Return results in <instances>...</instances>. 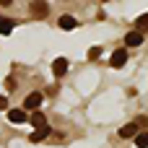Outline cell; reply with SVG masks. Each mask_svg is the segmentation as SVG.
I'll list each match as a JSON object with an SVG mask.
<instances>
[{
  "label": "cell",
  "instance_id": "3957f363",
  "mask_svg": "<svg viewBox=\"0 0 148 148\" xmlns=\"http://www.w3.org/2000/svg\"><path fill=\"white\" fill-rule=\"evenodd\" d=\"M52 73H55V78H62V75L68 73V60H65V57H57V60L52 62Z\"/></svg>",
  "mask_w": 148,
  "mask_h": 148
},
{
  "label": "cell",
  "instance_id": "9c48e42d",
  "mask_svg": "<svg viewBox=\"0 0 148 148\" xmlns=\"http://www.w3.org/2000/svg\"><path fill=\"white\" fill-rule=\"evenodd\" d=\"M135 135H138V125H135V122L120 127V138H135Z\"/></svg>",
  "mask_w": 148,
  "mask_h": 148
},
{
  "label": "cell",
  "instance_id": "8fae6325",
  "mask_svg": "<svg viewBox=\"0 0 148 148\" xmlns=\"http://www.w3.org/2000/svg\"><path fill=\"white\" fill-rule=\"evenodd\" d=\"M31 125H34L36 130H39V127H47V117H44L42 112H34V114H31Z\"/></svg>",
  "mask_w": 148,
  "mask_h": 148
},
{
  "label": "cell",
  "instance_id": "8992f818",
  "mask_svg": "<svg viewBox=\"0 0 148 148\" xmlns=\"http://www.w3.org/2000/svg\"><path fill=\"white\" fill-rule=\"evenodd\" d=\"M57 23H60V29H65V31H73V29L78 26V21H75L73 16H60V21H57Z\"/></svg>",
  "mask_w": 148,
  "mask_h": 148
},
{
  "label": "cell",
  "instance_id": "9a60e30c",
  "mask_svg": "<svg viewBox=\"0 0 148 148\" xmlns=\"http://www.w3.org/2000/svg\"><path fill=\"white\" fill-rule=\"evenodd\" d=\"M135 125H138V130H140V127H146V125H148V117H146V114H143V117H138V120H135Z\"/></svg>",
  "mask_w": 148,
  "mask_h": 148
},
{
  "label": "cell",
  "instance_id": "30bf717a",
  "mask_svg": "<svg viewBox=\"0 0 148 148\" xmlns=\"http://www.w3.org/2000/svg\"><path fill=\"white\" fill-rule=\"evenodd\" d=\"M135 31H138V34H146V31H148V13L135 18Z\"/></svg>",
  "mask_w": 148,
  "mask_h": 148
},
{
  "label": "cell",
  "instance_id": "2e32d148",
  "mask_svg": "<svg viewBox=\"0 0 148 148\" xmlns=\"http://www.w3.org/2000/svg\"><path fill=\"white\" fill-rule=\"evenodd\" d=\"M3 109H8V99H5V96H0V112H3Z\"/></svg>",
  "mask_w": 148,
  "mask_h": 148
},
{
  "label": "cell",
  "instance_id": "52a82bcc",
  "mask_svg": "<svg viewBox=\"0 0 148 148\" xmlns=\"http://www.w3.org/2000/svg\"><path fill=\"white\" fill-rule=\"evenodd\" d=\"M125 44H127V47H140V44H143V34H138V31H130V34L125 36Z\"/></svg>",
  "mask_w": 148,
  "mask_h": 148
},
{
  "label": "cell",
  "instance_id": "277c9868",
  "mask_svg": "<svg viewBox=\"0 0 148 148\" xmlns=\"http://www.w3.org/2000/svg\"><path fill=\"white\" fill-rule=\"evenodd\" d=\"M31 13H34L36 18H44V16L49 13V5H47V3H42V0H39V3H31Z\"/></svg>",
  "mask_w": 148,
  "mask_h": 148
},
{
  "label": "cell",
  "instance_id": "ba28073f",
  "mask_svg": "<svg viewBox=\"0 0 148 148\" xmlns=\"http://www.w3.org/2000/svg\"><path fill=\"white\" fill-rule=\"evenodd\" d=\"M49 133H52V130H49V125H47V127H39V130H34V133L29 135V140H31V143H39V140H44Z\"/></svg>",
  "mask_w": 148,
  "mask_h": 148
},
{
  "label": "cell",
  "instance_id": "6da1fadb",
  "mask_svg": "<svg viewBox=\"0 0 148 148\" xmlns=\"http://www.w3.org/2000/svg\"><path fill=\"white\" fill-rule=\"evenodd\" d=\"M44 101V94L42 91H34L23 99V109H31V112H39V104Z\"/></svg>",
  "mask_w": 148,
  "mask_h": 148
},
{
  "label": "cell",
  "instance_id": "7c38bea8",
  "mask_svg": "<svg viewBox=\"0 0 148 148\" xmlns=\"http://www.w3.org/2000/svg\"><path fill=\"white\" fill-rule=\"evenodd\" d=\"M13 26H16L13 18H0V34H3V36H8V34L13 31Z\"/></svg>",
  "mask_w": 148,
  "mask_h": 148
},
{
  "label": "cell",
  "instance_id": "7a4b0ae2",
  "mask_svg": "<svg viewBox=\"0 0 148 148\" xmlns=\"http://www.w3.org/2000/svg\"><path fill=\"white\" fill-rule=\"evenodd\" d=\"M125 62H127V49H114V55H112L109 65L120 70V68H125Z\"/></svg>",
  "mask_w": 148,
  "mask_h": 148
},
{
  "label": "cell",
  "instance_id": "5b68a950",
  "mask_svg": "<svg viewBox=\"0 0 148 148\" xmlns=\"http://www.w3.org/2000/svg\"><path fill=\"white\" fill-rule=\"evenodd\" d=\"M8 120L13 125H21V122H26V112L23 109H8Z\"/></svg>",
  "mask_w": 148,
  "mask_h": 148
},
{
  "label": "cell",
  "instance_id": "5bb4252c",
  "mask_svg": "<svg viewBox=\"0 0 148 148\" xmlns=\"http://www.w3.org/2000/svg\"><path fill=\"white\" fill-rule=\"evenodd\" d=\"M99 55H101V47H91L88 49V60H99Z\"/></svg>",
  "mask_w": 148,
  "mask_h": 148
},
{
  "label": "cell",
  "instance_id": "4fadbf2b",
  "mask_svg": "<svg viewBox=\"0 0 148 148\" xmlns=\"http://www.w3.org/2000/svg\"><path fill=\"white\" fill-rule=\"evenodd\" d=\"M135 146L138 148H148V133H138V135H135Z\"/></svg>",
  "mask_w": 148,
  "mask_h": 148
}]
</instances>
